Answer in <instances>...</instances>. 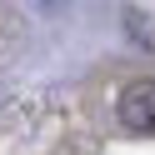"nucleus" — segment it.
Instances as JSON below:
<instances>
[{
	"label": "nucleus",
	"instance_id": "obj_1",
	"mask_svg": "<svg viewBox=\"0 0 155 155\" xmlns=\"http://www.w3.org/2000/svg\"><path fill=\"white\" fill-rule=\"evenodd\" d=\"M120 125L135 135H155V80H130L120 90Z\"/></svg>",
	"mask_w": 155,
	"mask_h": 155
}]
</instances>
